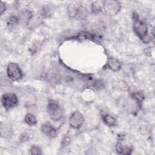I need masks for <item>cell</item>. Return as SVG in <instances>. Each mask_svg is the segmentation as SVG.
I'll list each match as a JSON object with an SVG mask.
<instances>
[{
    "label": "cell",
    "mask_w": 155,
    "mask_h": 155,
    "mask_svg": "<svg viewBox=\"0 0 155 155\" xmlns=\"http://www.w3.org/2000/svg\"><path fill=\"white\" fill-rule=\"evenodd\" d=\"M133 25L136 34L145 42H149L150 38L147 35V27L146 24L139 19L138 15L134 12L133 13Z\"/></svg>",
    "instance_id": "6da1fadb"
},
{
    "label": "cell",
    "mask_w": 155,
    "mask_h": 155,
    "mask_svg": "<svg viewBox=\"0 0 155 155\" xmlns=\"http://www.w3.org/2000/svg\"><path fill=\"white\" fill-rule=\"evenodd\" d=\"M47 110L50 118L53 120H59L62 117V108L57 101H50L47 105Z\"/></svg>",
    "instance_id": "7a4b0ae2"
},
{
    "label": "cell",
    "mask_w": 155,
    "mask_h": 155,
    "mask_svg": "<svg viewBox=\"0 0 155 155\" xmlns=\"http://www.w3.org/2000/svg\"><path fill=\"white\" fill-rule=\"evenodd\" d=\"M1 103L5 108L8 110L17 105L18 99L16 94L13 93H5L2 96Z\"/></svg>",
    "instance_id": "3957f363"
},
{
    "label": "cell",
    "mask_w": 155,
    "mask_h": 155,
    "mask_svg": "<svg viewBox=\"0 0 155 155\" xmlns=\"http://www.w3.org/2000/svg\"><path fill=\"white\" fill-rule=\"evenodd\" d=\"M7 73L8 76L13 81H19L22 78V73L18 64L10 63L7 67Z\"/></svg>",
    "instance_id": "277c9868"
},
{
    "label": "cell",
    "mask_w": 155,
    "mask_h": 155,
    "mask_svg": "<svg viewBox=\"0 0 155 155\" xmlns=\"http://www.w3.org/2000/svg\"><path fill=\"white\" fill-rule=\"evenodd\" d=\"M102 8L106 13L110 15H113L120 10V5L116 1H107L104 2Z\"/></svg>",
    "instance_id": "5b68a950"
},
{
    "label": "cell",
    "mask_w": 155,
    "mask_h": 155,
    "mask_svg": "<svg viewBox=\"0 0 155 155\" xmlns=\"http://www.w3.org/2000/svg\"><path fill=\"white\" fill-rule=\"evenodd\" d=\"M84 120V117L81 113L79 111H74L70 117L69 123L72 127L74 128H78L81 127Z\"/></svg>",
    "instance_id": "8992f818"
},
{
    "label": "cell",
    "mask_w": 155,
    "mask_h": 155,
    "mask_svg": "<svg viewBox=\"0 0 155 155\" xmlns=\"http://www.w3.org/2000/svg\"><path fill=\"white\" fill-rule=\"evenodd\" d=\"M41 130L45 134L50 137H55L57 134L56 129L49 123L43 124L41 127Z\"/></svg>",
    "instance_id": "52a82bcc"
},
{
    "label": "cell",
    "mask_w": 155,
    "mask_h": 155,
    "mask_svg": "<svg viewBox=\"0 0 155 155\" xmlns=\"http://www.w3.org/2000/svg\"><path fill=\"white\" fill-rule=\"evenodd\" d=\"M116 151L120 154H130L131 153L132 148L130 145L123 144L122 142H118L116 147Z\"/></svg>",
    "instance_id": "ba28073f"
},
{
    "label": "cell",
    "mask_w": 155,
    "mask_h": 155,
    "mask_svg": "<svg viewBox=\"0 0 155 155\" xmlns=\"http://www.w3.org/2000/svg\"><path fill=\"white\" fill-rule=\"evenodd\" d=\"M107 65L108 67L113 71H118L121 65L120 63L114 58H109L107 61Z\"/></svg>",
    "instance_id": "9c48e42d"
},
{
    "label": "cell",
    "mask_w": 155,
    "mask_h": 155,
    "mask_svg": "<svg viewBox=\"0 0 155 155\" xmlns=\"http://www.w3.org/2000/svg\"><path fill=\"white\" fill-rule=\"evenodd\" d=\"M31 16H32L31 13L30 11L25 10L21 13L19 17V21H21L22 23L27 24L28 21L31 18Z\"/></svg>",
    "instance_id": "30bf717a"
},
{
    "label": "cell",
    "mask_w": 155,
    "mask_h": 155,
    "mask_svg": "<svg viewBox=\"0 0 155 155\" xmlns=\"http://www.w3.org/2000/svg\"><path fill=\"white\" fill-rule=\"evenodd\" d=\"M104 122L108 126H113L116 124V119L110 114H105L102 116Z\"/></svg>",
    "instance_id": "8fae6325"
},
{
    "label": "cell",
    "mask_w": 155,
    "mask_h": 155,
    "mask_svg": "<svg viewBox=\"0 0 155 155\" xmlns=\"http://www.w3.org/2000/svg\"><path fill=\"white\" fill-rule=\"evenodd\" d=\"M25 122H26V124H27L28 125H30V126H33V125H35L37 123V120L35 117V116L30 113H28L26 114V116H25Z\"/></svg>",
    "instance_id": "7c38bea8"
},
{
    "label": "cell",
    "mask_w": 155,
    "mask_h": 155,
    "mask_svg": "<svg viewBox=\"0 0 155 155\" xmlns=\"http://www.w3.org/2000/svg\"><path fill=\"white\" fill-rule=\"evenodd\" d=\"M132 97L133 98H134L138 102H141L144 99L143 94L140 91H137V92L133 93L132 94Z\"/></svg>",
    "instance_id": "4fadbf2b"
},
{
    "label": "cell",
    "mask_w": 155,
    "mask_h": 155,
    "mask_svg": "<svg viewBox=\"0 0 155 155\" xmlns=\"http://www.w3.org/2000/svg\"><path fill=\"white\" fill-rule=\"evenodd\" d=\"M30 153L31 154H42V151L41 149L36 146H33L31 148Z\"/></svg>",
    "instance_id": "5bb4252c"
},
{
    "label": "cell",
    "mask_w": 155,
    "mask_h": 155,
    "mask_svg": "<svg viewBox=\"0 0 155 155\" xmlns=\"http://www.w3.org/2000/svg\"><path fill=\"white\" fill-rule=\"evenodd\" d=\"M19 21V18L16 16H12L9 18V23L10 24H16Z\"/></svg>",
    "instance_id": "9a60e30c"
},
{
    "label": "cell",
    "mask_w": 155,
    "mask_h": 155,
    "mask_svg": "<svg viewBox=\"0 0 155 155\" xmlns=\"http://www.w3.org/2000/svg\"><path fill=\"white\" fill-rule=\"evenodd\" d=\"M5 10V6L4 2L1 1V2H0V14L2 15Z\"/></svg>",
    "instance_id": "2e32d148"
},
{
    "label": "cell",
    "mask_w": 155,
    "mask_h": 155,
    "mask_svg": "<svg viewBox=\"0 0 155 155\" xmlns=\"http://www.w3.org/2000/svg\"><path fill=\"white\" fill-rule=\"evenodd\" d=\"M70 142V138H69V137H65V138H64V139L63 140L62 143H63V144H64V145H68V144H69Z\"/></svg>",
    "instance_id": "e0dca14e"
}]
</instances>
